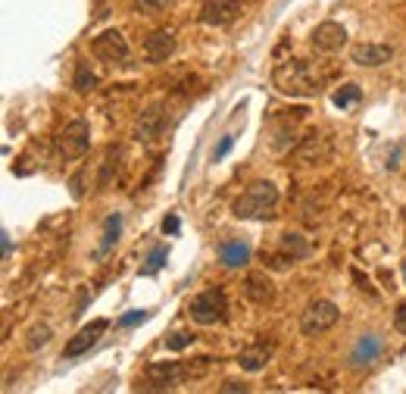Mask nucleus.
Listing matches in <instances>:
<instances>
[{
    "instance_id": "nucleus-17",
    "label": "nucleus",
    "mask_w": 406,
    "mask_h": 394,
    "mask_svg": "<svg viewBox=\"0 0 406 394\" xmlns=\"http://www.w3.org/2000/svg\"><path fill=\"white\" fill-rule=\"evenodd\" d=\"M219 263L226 269H241L250 263V247L244 241H222L219 244Z\"/></svg>"
},
{
    "instance_id": "nucleus-2",
    "label": "nucleus",
    "mask_w": 406,
    "mask_h": 394,
    "mask_svg": "<svg viewBox=\"0 0 406 394\" xmlns=\"http://www.w3.org/2000/svg\"><path fill=\"white\" fill-rule=\"evenodd\" d=\"M278 207V188L272 181L259 179L247 185V191L235 201V216L238 219H269Z\"/></svg>"
},
{
    "instance_id": "nucleus-11",
    "label": "nucleus",
    "mask_w": 406,
    "mask_h": 394,
    "mask_svg": "<svg viewBox=\"0 0 406 394\" xmlns=\"http://www.w3.org/2000/svg\"><path fill=\"white\" fill-rule=\"evenodd\" d=\"M347 44V28L340 22H322L313 32V47L322 50V54H338Z\"/></svg>"
},
{
    "instance_id": "nucleus-15",
    "label": "nucleus",
    "mask_w": 406,
    "mask_h": 394,
    "mask_svg": "<svg viewBox=\"0 0 406 394\" xmlns=\"http://www.w3.org/2000/svg\"><path fill=\"white\" fill-rule=\"evenodd\" d=\"M272 350H275L272 341H257V345L244 347L241 354H238V363H241L244 372H259V369H266V363L272 360Z\"/></svg>"
},
{
    "instance_id": "nucleus-4",
    "label": "nucleus",
    "mask_w": 406,
    "mask_h": 394,
    "mask_svg": "<svg viewBox=\"0 0 406 394\" xmlns=\"http://www.w3.org/2000/svg\"><path fill=\"white\" fill-rule=\"evenodd\" d=\"M191 376V366H181V363H150L147 378H144V391H172L176 385H181Z\"/></svg>"
},
{
    "instance_id": "nucleus-31",
    "label": "nucleus",
    "mask_w": 406,
    "mask_h": 394,
    "mask_svg": "<svg viewBox=\"0 0 406 394\" xmlns=\"http://www.w3.org/2000/svg\"><path fill=\"white\" fill-rule=\"evenodd\" d=\"M178 225H181V222H178L176 213H169V216L163 219V232H166V235H178Z\"/></svg>"
},
{
    "instance_id": "nucleus-27",
    "label": "nucleus",
    "mask_w": 406,
    "mask_h": 394,
    "mask_svg": "<svg viewBox=\"0 0 406 394\" xmlns=\"http://www.w3.org/2000/svg\"><path fill=\"white\" fill-rule=\"evenodd\" d=\"M150 313L147 310H132V313H125V316L119 319V328H132V326H137V323H144Z\"/></svg>"
},
{
    "instance_id": "nucleus-22",
    "label": "nucleus",
    "mask_w": 406,
    "mask_h": 394,
    "mask_svg": "<svg viewBox=\"0 0 406 394\" xmlns=\"http://www.w3.org/2000/svg\"><path fill=\"white\" fill-rule=\"evenodd\" d=\"M359 97H362L359 85H340L331 100H335V107H338V109H350L353 104H359Z\"/></svg>"
},
{
    "instance_id": "nucleus-21",
    "label": "nucleus",
    "mask_w": 406,
    "mask_h": 394,
    "mask_svg": "<svg viewBox=\"0 0 406 394\" xmlns=\"http://www.w3.org/2000/svg\"><path fill=\"white\" fill-rule=\"evenodd\" d=\"M166 260H169V247H166V244L150 247L147 263H144V266H141V273H144V275H154V273H159V269L166 266Z\"/></svg>"
},
{
    "instance_id": "nucleus-12",
    "label": "nucleus",
    "mask_w": 406,
    "mask_h": 394,
    "mask_svg": "<svg viewBox=\"0 0 406 394\" xmlns=\"http://www.w3.org/2000/svg\"><path fill=\"white\" fill-rule=\"evenodd\" d=\"M379 357H381V338L372 335V332H366V335H359L357 345H353V350H350V366L366 369V366H372Z\"/></svg>"
},
{
    "instance_id": "nucleus-3",
    "label": "nucleus",
    "mask_w": 406,
    "mask_h": 394,
    "mask_svg": "<svg viewBox=\"0 0 406 394\" xmlns=\"http://www.w3.org/2000/svg\"><path fill=\"white\" fill-rule=\"evenodd\" d=\"M187 313H191V319H194V323H200V326L226 323V316H228V297H226V291H222V288L200 291V294L191 301V306H187Z\"/></svg>"
},
{
    "instance_id": "nucleus-14",
    "label": "nucleus",
    "mask_w": 406,
    "mask_h": 394,
    "mask_svg": "<svg viewBox=\"0 0 406 394\" xmlns=\"http://www.w3.org/2000/svg\"><path fill=\"white\" fill-rule=\"evenodd\" d=\"M394 56V50L388 47V44H357V47L350 50V60L357 66H369V69H379Z\"/></svg>"
},
{
    "instance_id": "nucleus-9",
    "label": "nucleus",
    "mask_w": 406,
    "mask_h": 394,
    "mask_svg": "<svg viewBox=\"0 0 406 394\" xmlns=\"http://www.w3.org/2000/svg\"><path fill=\"white\" fill-rule=\"evenodd\" d=\"M238 16H241V0H207L200 10V22L213 28L231 25Z\"/></svg>"
},
{
    "instance_id": "nucleus-5",
    "label": "nucleus",
    "mask_w": 406,
    "mask_h": 394,
    "mask_svg": "<svg viewBox=\"0 0 406 394\" xmlns=\"http://www.w3.org/2000/svg\"><path fill=\"white\" fill-rule=\"evenodd\" d=\"M338 316H340V310L331 301H313L300 316V332L309 335V338H313V335H322L338 323Z\"/></svg>"
},
{
    "instance_id": "nucleus-26",
    "label": "nucleus",
    "mask_w": 406,
    "mask_h": 394,
    "mask_svg": "<svg viewBox=\"0 0 406 394\" xmlns=\"http://www.w3.org/2000/svg\"><path fill=\"white\" fill-rule=\"evenodd\" d=\"M191 341H194L191 332H172V335H166V350H185V347H191Z\"/></svg>"
},
{
    "instance_id": "nucleus-35",
    "label": "nucleus",
    "mask_w": 406,
    "mask_h": 394,
    "mask_svg": "<svg viewBox=\"0 0 406 394\" xmlns=\"http://www.w3.org/2000/svg\"><path fill=\"white\" fill-rule=\"evenodd\" d=\"M403 279H406V263H403Z\"/></svg>"
},
{
    "instance_id": "nucleus-13",
    "label": "nucleus",
    "mask_w": 406,
    "mask_h": 394,
    "mask_svg": "<svg viewBox=\"0 0 406 394\" xmlns=\"http://www.w3.org/2000/svg\"><path fill=\"white\" fill-rule=\"evenodd\" d=\"M244 297H247L250 304L257 306H266L275 301V285L266 273H250L247 279H244Z\"/></svg>"
},
{
    "instance_id": "nucleus-30",
    "label": "nucleus",
    "mask_w": 406,
    "mask_h": 394,
    "mask_svg": "<svg viewBox=\"0 0 406 394\" xmlns=\"http://www.w3.org/2000/svg\"><path fill=\"white\" fill-rule=\"evenodd\" d=\"M222 394H238V391H247V385H244V382H235V378H228V382H222V388H219Z\"/></svg>"
},
{
    "instance_id": "nucleus-29",
    "label": "nucleus",
    "mask_w": 406,
    "mask_h": 394,
    "mask_svg": "<svg viewBox=\"0 0 406 394\" xmlns=\"http://www.w3.org/2000/svg\"><path fill=\"white\" fill-rule=\"evenodd\" d=\"M166 4H169V0H135V6L144 13H159Z\"/></svg>"
},
{
    "instance_id": "nucleus-28",
    "label": "nucleus",
    "mask_w": 406,
    "mask_h": 394,
    "mask_svg": "<svg viewBox=\"0 0 406 394\" xmlns=\"http://www.w3.org/2000/svg\"><path fill=\"white\" fill-rule=\"evenodd\" d=\"M231 144H235V135H222V141L216 144V150H213V160L219 163V160H226V153L231 150Z\"/></svg>"
},
{
    "instance_id": "nucleus-20",
    "label": "nucleus",
    "mask_w": 406,
    "mask_h": 394,
    "mask_svg": "<svg viewBox=\"0 0 406 394\" xmlns=\"http://www.w3.org/2000/svg\"><path fill=\"white\" fill-rule=\"evenodd\" d=\"M313 153H316V157H319V153H322V157H328V144H325V138L319 135V131H313V135L303 141V148L297 150V160L309 163V160H313Z\"/></svg>"
},
{
    "instance_id": "nucleus-7",
    "label": "nucleus",
    "mask_w": 406,
    "mask_h": 394,
    "mask_svg": "<svg viewBox=\"0 0 406 394\" xmlns=\"http://www.w3.org/2000/svg\"><path fill=\"white\" fill-rule=\"evenodd\" d=\"M91 50L100 56V60H106V63H125L128 60V41H125V35L116 32V28L100 32L97 38H94Z\"/></svg>"
},
{
    "instance_id": "nucleus-34",
    "label": "nucleus",
    "mask_w": 406,
    "mask_h": 394,
    "mask_svg": "<svg viewBox=\"0 0 406 394\" xmlns=\"http://www.w3.org/2000/svg\"><path fill=\"white\" fill-rule=\"evenodd\" d=\"M0 241H4V257H10V253H13V241H10V235H6V232H0Z\"/></svg>"
},
{
    "instance_id": "nucleus-6",
    "label": "nucleus",
    "mask_w": 406,
    "mask_h": 394,
    "mask_svg": "<svg viewBox=\"0 0 406 394\" xmlns=\"http://www.w3.org/2000/svg\"><path fill=\"white\" fill-rule=\"evenodd\" d=\"M106 328H110V319H94V323L82 326V328H78V332L69 338L66 350H63V357H66V360H75V357L88 354V350L100 341V335H104Z\"/></svg>"
},
{
    "instance_id": "nucleus-33",
    "label": "nucleus",
    "mask_w": 406,
    "mask_h": 394,
    "mask_svg": "<svg viewBox=\"0 0 406 394\" xmlns=\"http://www.w3.org/2000/svg\"><path fill=\"white\" fill-rule=\"evenodd\" d=\"M353 279H357V282H359V288H362V291H369V294H372V297H375L372 285H369V279H362V273H357V269H353Z\"/></svg>"
},
{
    "instance_id": "nucleus-8",
    "label": "nucleus",
    "mask_w": 406,
    "mask_h": 394,
    "mask_svg": "<svg viewBox=\"0 0 406 394\" xmlns=\"http://www.w3.org/2000/svg\"><path fill=\"white\" fill-rule=\"evenodd\" d=\"M88 144H91V131H88V122H85V119H75V122H69V126L63 129V135H60V153H63V160H78V157H85Z\"/></svg>"
},
{
    "instance_id": "nucleus-25",
    "label": "nucleus",
    "mask_w": 406,
    "mask_h": 394,
    "mask_svg": "<svg viewBox=\"0 0 406 394\" xmlns=\"http://www.w3.org/2000/svg\"><path fill=\"white\" fill-rule=\"evenodd\" d=\"M47 341H50V326H35L32 335H28V341H25V347L28 350H38V347H44Z\"/></svg>"
},
{
    "instance_id": "nucleus-23",
    "label": "nucleus",
    "mask_w": 406,
    "mask_h": 394,
    "mask_svg": "<svg viewBox=\"0 0 406 394\" xmlns=\"http://www.w3.org/2000/svg\"><path fill=\"white\" fill-rule=\"evenodd\" d=\"M94 82H97V78H94L91 66L88 63H78L75 66V76H72V88H75L78 94H88L91 88H94Z\"/></svg>"
},
{
    "instance_id": "nucleus-24",
    "label": "nucleus",
    "mask_w": 406,
    "mask_h": 394,
    "mask_svg": "<svg viewBox=\"0 0 406 394\" xmlns=\"http://www.w3.org/2000/svg\"><path fill=\"white\" fill-rule=\"evenodd\" d=\"M119 148H110L106 150V157H104V169H100V179H97V188H110V179H113V166H119Z\"/></svg>"
},
{
    "instance_id": "nucleus-32",
    "label": "nucleus",
    "mask_w": 406,
    "mask_h": 394,
    "mask_svg": "<svg viewBox=\"0 0 406 394\" xmlns=\"http://www.w3.org/2000/svg\"><path fill=\"white\" fill-rule=\"evenodd\" d=\"M394 326H397V332H403L406 335V301L397 306V313H394Z\"/></svg>"
},
{
    "instance_id": "nucleus-19",
    "label": "nucleus",
    "mask_w": 406,
    "mask_h": 394,
    "mask_svg": "<svg viewBox=\"0 0 406 394\" xmlns=\"http://www.w3.org/2000/svg\"><path fill=\"white\" fill-rule=\"evenodd\" d=\"M119 232H122V216H119V213L106 216V222H104V241H100V247H97V253H94V257H104V253H110L113 247H116V241H119Z\"/></svg>"
},
{
    "instance_id": "nucleus-18",
    "label": "nucleus",
    "mask_w": 406,
    "mask_h": 394,
    "mask_svg": "<svg viewBox=\"0 0 406 394\" xmlns=\"http://www.w3.org/2000/svg\"><path fill=\"white\" fill-rule=\"evenodd\" d=\"M278 251H281V257L291 260V263L307 260L309 257V241L303 238V235H297V232H285V235H281Z\"/></svg>"
},
{
    "instance_id": "nucleus-16",
    "label": "nucleus",
    "mask_w": 406,
    "mask_h": 394,
    "mask_svg": "<svg viewBox=\"0 0 406 394\" xmlns=\"http://www.w3.org/2000/svg\"><path fill=\"white\" fill-rule=\"evenodd\" d=\"M159 131H163V113H159V107L141 109V116H137V122H135L137 141H150V138H156Z\"/></svg>"
},
{
    "instance_id": "nucleus-1",
    "label": "nucleus",
    "mask_w": 406,
    "mask_h": 394,
    "mask_svg": "<svg viewBox=\"0 0 406 394\" xmlns=\"http://www.w3.org/2000/svg\"><path fill=\"white\" fill-rule=\"evenodd\" d=\"M272 85L285 97H313L319 94V78H313V69L303 60H285L272 69Z\"/></svg>"
},
{
    "instance_id": "nucleus-10",
    "label": "nucleus",
    "mask_w": 406,
    "mask_h": 394,
    "mask_svg": "<svg viewBox=\"0 0 406 394\" xmlns=\"http://www.w3.org/2000/svg\"><path fill=\"white\" fill-rule=\"evenodd\" d=\"M176 54V32L172 28H156L144 38V56L147 63H166Z\"/></svg>"
}]
</instances>
